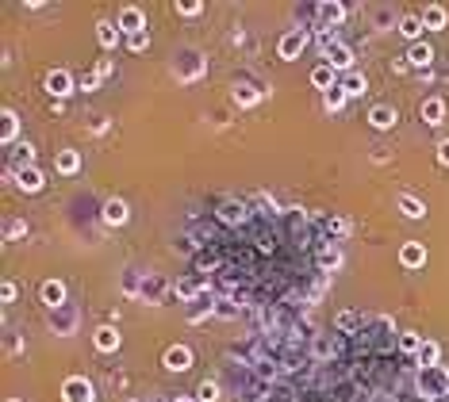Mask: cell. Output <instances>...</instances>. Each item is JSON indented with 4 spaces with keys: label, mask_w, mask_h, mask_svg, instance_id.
Listing matches in <instances>:
<instances>
[{
    "label": "cell",
    "mask_w": 449,
    "mask_h": 402,
    "mask_svg": "<svg viewBox=\"0 0 449 402\" xmlns=\"http://www.w3.org/2000/svg\"><path fill=\"white\" fill-rule=\"evenodd\" d=\"M399 349H403V352H411V356H419V349H422V333L403 330V333H399Z\"/></svg>",
    "instance_id": "484cf974"
},
{
    "label": "cell",
    "mask_w": 449,
    "mask_h": 402,
    "mask_svg": "<svg viewBox=\"0 0 449 402\" xmlns=\"http://www.w3.org/2000/svg\"><path fill=\"white\" fill-rule=\"evenodd\" d=\"M399 211H403L407 219H422L427 215V203L415 200V195H399Z\"/></svg>",
    "instance_id": "603a6c76"
},
{
    "label": "cell",
    "mask_w": 449,
    "mask_h": 402,
    "mask_svg": "<svg viewBox=\"0 0 449 402\" xmlns=\"http://www.w3.org/2000/svg\"><path fill=\"white\" fill-rule=\"evenodd\" d=\"M39 299H43L51 310H62L65 307V284L62 280H46L43 287H39Z\"/></svg>",
    "instance_id": "ba28073f"
},
{
    "label": "cell",
    "mask_w": 449,
    "mask_h": 402,
    "mask_svg": "<svg viewBox=\"0 0 449 402\" xmlns=\"http://www.w3.org/2000/svg\"><path fill=\"white\" fill-rule=\"evenodd\" d=\"M196 398H200V402H215L219 398V383L215 380H203L200 387H196Z\"/></svg>",
    "instance_id": "4dcf8cb0"
},
{
    "label": "cell",
    "mask_w": 449,
    "mask_h": 402,
    "mask_svg": "<svg viewBox=\"0 0 449 402\" xmlns=\"http://www.w3.org/2000/svg\"><path fill=\"white\" fill-rule=\"evenodd\" d=\"M54 165H58V172H62V176H73V172L81 169V153H77V150H62Z\"/></svg>",
    "instance_id": "44dd1931"
},
{
    "label": "cell",
    "mask_w": 449,
    "mask_h": 402,
    "mask_svg": "<svg viewBox=\"0 0 449 402\" xmlns=\"http://www.w3.org/2000/svg\"><path fill=\"white\" fill-rule=\"evenodd\" d=\"M161 364H166L169 372H189L192 368V349L189 345H169L166 356H161Z\"/></svg>",
    "instance_id": "5b68a950"
},
{
    "label": "cell",
    "mask_w": 449,
    "mask_h": 402,
    "mask_svg": "<svg viewBox=\"0 0 449 402\" xmlns=\"http://www.w3.org/2000/svg\"><path fill=\"white\" fill-rule=\"evenodd\" d=\"M43 169L39 165H20L15 169V188H23V192H39V188H43Z\"/></svg>",
    "instance_id": "8992f818"
},
{
    "label": "cell",
    "mask_w": 449,
    "mask_h": 402,
    "mask_svg": "<svg viewBox=\"0 0 449 402\" xmlns=\"http://www.w3.org/2000/svg\"><path fill=\"white\" fill-rule=\"evenodd\" d=\"M438 161L449 165V138H445V142H438Z\"/></svg>",
    "instance_id": "ab89813d"
},
{
    "label": "cell",
    "mask_w": 449,
    "mask_h": 402,
    "mask_svg": "<svg viewBox=\"0 0 449 402\" xmlns=\"http://www.w3.org/2000/svg\"><path fill=\"white\" fill-rule=\"evenodd\" d=\"M319 46H323V54H326V65H334V69H349V65H354V50H349L346 43H338V35H334V31H323Z\"/></svg>",
    "instance_id": "6da1fadb"
},
{
    "label": "cell",
    "mask_w": 449,
    "mask_h": 402,
    "mask_svg": "<svg viewBox=\"0 0 449 402\" xmlns=\"http://www.w3.org/2000/svg\"><path fill=\"white\" fill-rule=\"evenodd\" d=\"M119 35H123V31H119V23H112V20H100V23H96V43H100L104 50H112V46L119 43Z\"/></svg>",
    "instance_id": "4fadbf2b"
},
{
    "label": "cell",
    "mask_w": 449,
    "mask_h": 402,
    "mask_svg": "<svg viewBox=\"0 0 449 402\" xmlns=\"http://www.w3.org/2000/svg\"><path fill=\"white\" fill-rule=\"evenodd\" d=\"M8 402H23V398H8Z\"/></svg>",
    "instance_id": "7bdbcfd3"
},
{
    "label": "cell",
    "mask_w": 449,
    "mask_h": 402,
    "mask_svg": "<svg viewBox=\"0 0 449 402\" xmlns=\"http://www.w3.org/2000/svg\"><path fill=\"white\" fill-rule=\"evenodd\" d=\"M399 265L403 268H422L427 265V249H422L419 242H407L403 249H399Z\"/></svg>",
    "instance_id": "7c38bea8"
},
{
    "label": "cell",
    "mask_w": 449,
    "mask_h": 402,
    "mask_svg": "<svg viewBox=\"0 0 449 402\" xmlns=\"http://www.w3.org/2000/svg\"><path fill=\"white\" fill-rule=\"evenodd\" d=\"M96 81H100L96 73H85V77H81V88H85V92H93V88H96Z\"/></svg>",
    "instance_id": "f35d334b"
},
{
    "label": "cell",
    "mask_w": 449,
    "mask_h": 402,
    "mask_svg": "<svg viewBox=\"0 0 449 402\" xmlns=\"http://www.w3.org/2000/svg\"><path fill=\"white\" fill-rule=\"evenodd\" d=\"M173 295H177V303H192V299H200V287H196L192 280H181L173 287Z\"/></svg>",
    "instance_id": "4316f807"
},
{
    "label": "cell",
    "mask_w": 449,
    "mask_h": 402,
    "mask_svg": "<svg viewBox=\"0 0 449 402\" xmlns=\"http://www.w3.org/2000/svg\"><path fill=\"white\" fill-rule=\"evenodd\" d=\"M307 43H311V31L307 27H292V31H284V39H281V46H276V50H281V57H300L307 50Z\"/></svg>",
    "instance_id": "3957f363"
},
{
    "label": "cell",
    "mask_w": 449,
    "mask_h": 402,
    "mask_svg": "<svg viewBox=\"0 0 449 402\" xmlns=\"http://www.w3.org/2000/svg\"><path fill=\"white\" fill-rule=\"evenodd\" d=\"M319 265H323V268H338V265H342V253H338V249H323Z\"/></svg>",
    "instance_id": "836d02e7"
},
{
    "label": "cell",
    "mask_w": 449,
    "mask_h": 402,
    "mask_svg": "<svg viewBox=\"0 0 449 402\" xmlns=\"http://www.w3.org/2000/svg\"><path fill=\"white\" fill-rule=\"evenodd\" d=\"M419 20H422V27H427V31H442L449 15H445V8H442V4H427V8H422Z\"/></svg>",
    "instance_id": "9a60e30c"
},
{
    "label": "cell",
    "mask_w": 449,
    "mask_h": 402,
    "mask_svg": "<svg viewBox=\"0 0 449 402\" xmlns=\"http://www.w3.org/2000/svg\"><path fill=\"white\" fill-rule=\"evenodd\" d=\"M419 391L427 398L449 395V372H445L442 364H438V368H422V372H419Z\"/></svg>",
    "instance_id": "7a4b0ae2"
},
{
    "label": "cell",
    "mask_w": 449,
    "mask_h": 402,
    "mask_svg": "<svg viewBox=\"0 0 449 402\" xmlns=\"http://www.w3.org/2000/svg\"><path fill=\"white\" fill-rule=\"evenodd\" d=\"M399 31H403L407 39H419L422 35V20L419 15H403V20H399Z\"/></svg>",
    "instance_id": "f1b7e54d"
},
{
    "label": "cell",
    "mask_w": 449,
    "mask_h": 402,
    "mask_svg": "<svg viewBox=\"0 0 449 402\" xmlns=\"http://www.w3.org/2000/svg\"><path fill=\"white\" fill-rule=\"evenodd\" d=\"M200 73H203V57L200 54H185L181 65H177V77H181V81H196Z\"/></svg>",
    "instance_id": "e0dca14e"
},
{
    "label": "cell",
    "mask_w": 449,
    "mask_h": 402,
    "mask_svg": "<svg viewBox=\"0 0 449 402\" xmlns=\"http://www.w3.org/2000/svg\"><path fill=\"white\" fill-rule=\"evenodd\" d=\"M430 57H434V50H430L427 43H415L411 54H407V62H411V65H430Z\"/></svg>",
    "instance_id": "83f0119b"
},
{
    "label": "cell",
    "mask_w": 449,
    "mask_h": 402,
    "mask_svg": "<svg viewBox=\"0 0 449 402\" xmlns=\"http://www.w3.org/2000/svg\"><path fill=\"white\" fill-rule=\"evenodd\" d=\"M346 100H349V96H346V88H342V85H334L330 92H326V108H330V111H338Z\"/></svg>",
    "instance_id": "1f68e13d"
},
{
    "label": "cell",
    "mask_w": 449,
    "mask_h": 402,
    "mask_svg": "<svg viewBox=\"0 0 449 402\" xmlns=\"http://www.w3.org/2000/svg\"><path fill=\"white\" fill-rule=\"evenodd\" d=\"M119 31L123 35H135V31H146V15H142V8H135V4H127L123 12H119Z\"/></svg>",
    "instance_id": "52a82bcc"
},
{
    "label": "cell",
    "mask_w": 449,
    "mask_h": 402,
    "mask_svg": "<svg viewBox=\"0 0 449 402\" xmlns=\"http://www.w3.org/2000/svg\"><path fill=\"white\" fill-rule=\"evenodd\" d=\"M173 402H200V398H189V395H181V398H173Z\"/></svg>",
    "instance_id": "60d3db41"
},
{
    "label": "cell",
    "mask_w": 449,
    "mask_h": 402,
    "mask_svg": "<svg viewBox=\"0 0 449 402\" xmlns=\"http://www.w3.org/2000/svg\"><path fill=\"white\" fill-rule=\"evenodd\" d=\"M200 0H185V4H177V12H181V15H196V12H200Z\"/></svg>",
    "instance_id": "e575fe53"
},
{
    "label": "cell",
    "mask_w": 449,
    "mask_h": 402,
    "mask_svg": "<svg viewBox=\"0 0 449 402\" xmlns=\"http://www.w3.org/2000/svg\"><path fill=\"white\" fill-rule=\"evenodd\" d=\"M96 77H108V73H112V57H100V62H96Z\"/></svg>",
    "instance_id": "8d00e7d4"
},
{
    "label": "cell",
    "mask_w": 449,
    "mask_h": 402,
    "mask_svg": "<svg viewBox=\"0 0 449 402\" xmlns=\"http://www.w3.org/2000/svg\"><path fill=\"white\" fill-rule=\"evenodd\" d=\"M311 81L323 88V92H330V88L338 85L342 77H338V69H334V65H326V62H323V65H315V69H311Z\"/></svg>",
    "instance_id": "2e32d148"
},
{
    "label": "cell",
    "mask_w": 449,
    "mask_h": 402,
    "mask_svg": "<svg viewBox=\"0 0 449 402\" xmlns=\"http://www.w3.org/2000/svg\"><path fill=\"white\" fill-rule=\"evenodd\" d=\"M146 46H150V31H135V35H127V50L130 54H142Z\"/></svg>",
    "instance_id": "f546056e"
},
{
    "label": "cell",
    "mask_w": 449,
    "mask_h": 402,
    "mask_svg": "<svg viewBox=\"0 0 449 402\" xmlns=\"http://www.w3.org/2000/svg\"><path fill=\"white\" fill-rule=\"evenodd\" d=\"M119 341H123V338H119L116 326H100V330L93 333V345H96L100 352H116V349H119Z\"/></svg>",
    "instance_id": "8fae6325"
},
{
    "label": "cell",
    "mask_w": 449,
    "mask_h": 402,
    "mask_svg": "<svg viewBox=\"0 0 449 402\" xmlns=\"http://www.w3.org/2000/svg\"><path fill=\"white\" fill-rule=\"evenodd\" d=\"M62 398L65 402H93L96 391H93V383H88L85 375H69V380L62 383Z\"/></svg>",
    "instance_id": "277c9868"
},
{
    "label": "cell",
    "mask_w": 449,
    "mask_h": 402,
    "mask_svg": "<svg viewBox=\"0 0 449 402\" xmlns=\"http://www.w3.org/2000/svg\"><path fill=\"white\" fill-rule=\"evenodd\" d=\"M46 92H51V96H69L73 92L69 69H51V73H46Z\"/></svg>",
    "instance_id": "9c48e42d"
},
{
    "label": "cell",
    "mask_w": 449,
    "mask_h": 402,
    "mask_svg": "<svg viewBox=\"0 0 449 402\" xmlns=\"http://www.w3.org/2000/svg\"><path fill=\"white\" fill-rule=\"evenodd\" d=\"M396 119H399V115H396V108H388V104H377V108L369 111V123H373V127H377V130H388V127H396Z\"/></svg>",
    "instance_id": "ac0fdd59"
},
{
    "label": "cell",
    "mask_w": 449,
    "mask_h": 402,
    "mask_svg": "<svg viewBox=\"0 0 449 402\" xmlns=\"http://www.w3.org/2000/svg\"><path fill=\"white\" fill-rule=\"evenodd\" d=\"M338 85L346 88V96H365V88H369V85H365L361 73H346V77H342Z\"/></svg>",
    "instance_id": "d4e9b609"
},
{
    "label": "cell",
    "mask_w": 449,
    "mask_h": 402,
    "mask_svg": "<svg viewBox=\"0 0 449 402\" xmlns=\"http://www.w3.org/2000/svg\"><path fill=\"white\" fill-rule=\"evenodd\" d=\"M315 12H319V20L326 27H338V23L346 20V4H338V0H326V4H319Z\"/></svg>",
    "instance_id": "5bb4252c"
},
{
    "label": "cell",
    "mask_w": 449,
    "mask_h": 402,
    "mask_svg": "<svg viewBox=\"0 0 449 402\" xmlns=\"http://www.w3.org/2000/svg\"><path fill=\"white\" fill-rule=\"evenodd\" d=\"M0 299H4V303L15 299V284H12V280H4V287H0Z\"/></svg>",
    "instance_id": "74e56055"
},
{
    "label": "cell",
    "mask_w": 449,
    "mask_h": 402,
    "mask_svg": "<svg viewBox=\"0 0 449 402\" xmlns=\"http://www.w3.org/2000/svg\"><path fill=\"white\" fill-rule=\"evenodd\" d=\"M422 119H427L430 127H438V123L445 119V100H442V96H430V100H422Z\"/></svg>",
    "instance_id": "d6986e66"
},
{
    "label": "cell",
    "mask_w": 449,
    "mask_h": 402,
    "mask_svg": "<svg viewBox=\"0 0 449 402\" xmlns=\"http://www.w3.org/2000/svg\"><path fill=\"white\" fill-rule=\"evenodd\" d=\"M257 100H261V88H250V85L234 88V104H239V108H254Z\"/></svg>",
    "instance_id": "cb8c5ba5"
},
{
    "label": "cell",
    "mask_w": 449,
    "mask_h": 402,
    "mask_svg": "<svg viewBox=\"0 0 449 402\" xmlns=\"http://www.w3.org/2000/svg\"><path fill=\"white\" fill-rule=\"evenodd\" d=\"M357 322H361V314H357V310H342V314H338V330H354Z\"/></svg>",
    "instance_id": "d6a6232c"
},
{
    "label": "cell",
    "mask_w": 449,
    "mask_h": 402,
    "mask_svg": "<svg viewBox=\"0 0 449 402\" xmlns=\"http://www.w3.org/2000/svg\"><path fill=\"white\" fill-rule=\"evenodd\" d=\"M330 234H334V237L349 234V223H346V219H334V223H330Z\"/></svg>",
    "instance_id": "d590c367"
},
{
    "label": "cell",
    "mask_w": 449,
    "mask_h": 402,
    "mask_svg": "<svg viewBox=\"0 0 449 402\" xmlns=\"http://www.w3.org/2000/svg\"><path fill=\"white\" fill-rule=\"evenodd\" d=\"M438 360H442V345H438V341H422L419 364H422V368H438Z\"/></svg>",
    "instance_id": "7402d4cb"
},
{
    "label": "cell",
    "mask_w": 449,
    "mask_h": 402,
    "mask_svg": "<svg viewBox=\"0 0 449 402\" xmlns=\"http://www.w3.org/2000/svg\"><path fill=\"white\" fill-rule=\"evenodd\" d=\"M104 223H108V226H123L127 223V203L123 200H108V203H104Z\"/></svg>",
    "instance_id": "ffe728a7"
},
{
    "label": "cell",
    "mask_w": 449,
    "mask_h": 402,
    "mask_svg": "<svg viewBox=\"0 0 449 402\" xmlns=\"http://www.w3.org/2000/svg\"><path fill=\"white\" fill-rule=\"evenodd\" d=\"M130 402H142V398H130Z\"/></svg>",
    "instance_id": "ee69618b"
},
{
    "label": "cell",
    "mask_w": 449,
    "mask_h": 402,
    "mask_svg": "<svg viewBox=\"0 0 449 402\" xmlns=\"http://www.w3.org/2000/svg\"><path fill=\"white\" fill-rule=\"evenodd\" d=\"M0 119H4V123H0V146H12L15 134H20V115H15L12 108H4V111H0Z\"/></svg>",
    "instance_id": "30bf717a"
},
{
    "label": "cell",
    "mask_w": 449,
    "mask_h": 402,
    "mask_svg": "<svg viewBox=\"0 0 449 402\" xmlns=\"http://www.w3.org/2000/svg\"><path fill=\"white\" fill-rule=\"evenodd\" d=\"M430 402H449V395H438V398H430Z\"/></svg>",
    "instance_id": "b9f144b4"
}]
</instances>
